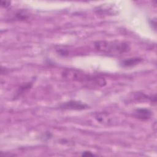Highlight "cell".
Segmentation results:
<instances>
[{
	"label": "cell",
	"instance_id": "1",
	"mask_svg": "<svg viewBox=\"0 0 157 157\" xmlns=\"http://www.w3.org/2000/svg\"><path fill=\"white\" fill-rule=\"evenodd\" d=\"M62 75L65 78L81 83L88 86L102 87L106 84L104 78L91 75L75 69H66L63 71Z\"/></svg>",
	"mask_w": 157,
	"mask_h": 157
},
{
	"label": "cell",
	"instance_id": "2",
	"mask_svg": "<svg viewBox=\"0 0 157 157\" xmlns=\"http://www.w3.org/2000/svg\"><path fill=\"white\" fill-rule=\"evenodd\" d=\"M94 48L99 52L111 55H121L129 50V45L123 42L99 40L94 42Z\"/></svg>",
	"mask_w": 157,
	"mask_h": 157
},
{
	"label": "cell",
	"instance_id": "3",
	"mask_svg": "<svg viewBox=\"0 0 157 157\" xmlns=\"http://www.w3.org/2000/svg\"><path fill=\"white\" fill-rule=\"evenodd\" d=\"M59 107L64 110H82L87 109L89 106L80 101H69L65 102L59 105Z\"/></svg>",
	"mask_w": 157,
	"mask_h": 157
},
{
	"label": "cell",
	"instance_id": "4",
	"mask_svg": "<svg viewBox=\"0 0 157 157\" xmlns=\"http://www.w3.org/2000/svg\"><path fill=\"white\" fill-rule=\"evenodd\" d=\"M133 115L141 120H147L151 117V112L146 108H138L134 110Z\"/></svg>",
	"mask_w": 157,
	"mask_h": 157
},
{
	"label": "cell",
	"instance_id": "5",
	"mask_svg": "<svg viewBox=\"0 0 157 157\" xmlns=\"http://www.w3.org/2000/svg\"><path fill=\"white\" fill-rule=\"evenodd\" d=\"M142 61V59L140 58L136 57V58H131L126 59H123L120 61L121 66L123 67H129L134 66H136L140 63Z\"/></svg>",
	"mask_w": 157,
	"mask_h": 157
},
{
	"label": "cell",
	"instance_id": "6",
	"mask_svg": "<svg viewBox=\"0 0 157 157\" xmlns=\"http://www.w3.org/2000/svg\"><path fill=\"white\" fill-rule=\"evenodd\" d=\"M10 2L9 1H1V6L2 7L7 8L10 6Z\"/></svg>",
	"mask_w": 157,
	"mask_h": 157
},
{
	"label": "cell",
	"instance_id": "7",
	"mask_svg": "<svg viewBox=\"0 0 157 157\" xmlns=\"http://www.w3.org/2000/svg\"><path fill=\"white\" fill-rule=\"evenodd\" d=\"M82 155L83 156H93L94 155L93 153H91V152H90V151H84L82 153Z\"/></svg>",
	"mask_w": 157,
	"mask_h": 157
}]
</instances>
